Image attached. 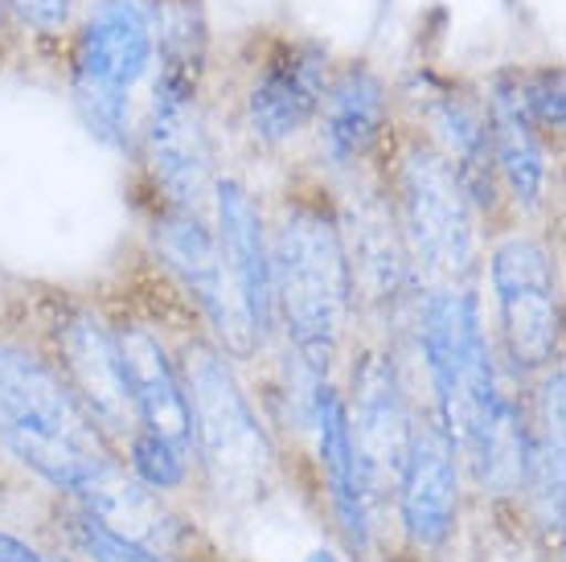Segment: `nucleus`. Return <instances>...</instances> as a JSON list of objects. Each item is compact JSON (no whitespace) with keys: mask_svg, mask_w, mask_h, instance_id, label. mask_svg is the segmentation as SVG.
Listing matches in <instances>:
<instances>
[{"mask_svg":"<svg viewBox=\"0 0 566 562\" xmlns=\"http://www.w3.org/2000/svg\"><path fill=\"white\" fill-rule=\"evenodd\" d=\"M268 226L275 329L300 366L333 378L357 312L337 185L321 173H300L268 214Z\"/></svg>","mask_w":566,"mask_h":562,"instance_id":"1","label":"nucleus"},{"mask_svg":"<svg viewBox=\"0 0 566 562\" xmlns=\"http://www.w3.org/2000/svg\"><path fill=\"white\" fill-rule=\"evenodd\" d=\"M0 448L71 497L124 460L54 357L9 337H0Z\"/></svg>","mask_w":566,"mask_h":562,"instance_id":"2","label":"nucleus"},{"mask_svg":"<svg viewBox=\"0 0 566 562\" xmlns=\"http://www.w3.org/2000/svg\"><path fill=\"white\" fill-rule=\"evenodd\" d=\"M160 0H83L62 45L66 95L78 124L115 153H132L156 66Z\"/></svg>","mask_w":566,"mask_h":562,"instance_id":"3","label":"nucleus"},{"mask_svg":"<svg viewBox=\"0 0 566 562\" xmlns=\"http://www.w3.org/2000/svg\"><path fill=\"white\" fill-rule=\"evenodd\" d=\"M333 66L337 50L312 33L287 25L251 29L230 54L222 98L230 132L255 156L292 153L308 140Z\"/></svg>","mask_w":566,"mask_h":562,"instance_id":"4","label":"nucleus"},{"mask_svg":"<svg viewBox=\"0 0 566 562\" xmlns=\"http://www.w3.org/2000/svg\"><path fill=\"white\" fill-rule=\"evenodd\" d=\"M402 247L419 283H476L484 259L481 214L455 169L415 127L398 124L378 165Z\"/></svg>","mask_w":566,"mask_h":562,"instance_id":"5","label":"nucleus"},{"mask_svg":"<svg viewBox=\"0 0 566 562\" xmlns=\"http://www.w3.org/2000/svg\"><path fill=\"white\" fill-rule=\"evenodd\" d=\"M177 362L189 398L193 460L206 472L210 489L230 506L259 501L275 480L280 456L234 370V357L198 329L177 341Z\"/></svg>","mask_w":566,"mask_h":562,"instance_id":"6","label":"nucleus"},{"mask_svg":"<svg viewBox=\"0 0 566 562\" xmlns=\"http://www.w3.org/2000/svg\"><path fill=\"white\" fill-rule=\"evenodd\" d=\"M481 271L496 312V353L517 378H534L563 350V288L551 247L522 222L484 242Z\"/></svg>","mask_w":566,"mask_h":562,"instance_id":"7","label":"nucleus"},{"mask_svg":"<svg viewBox=\"0 0 566 562\" xmlns=\"http://www.w3.org/2000/svg\"><path fill=\"white\" fill-rule=\"evenodd\" d=\"M395 91L402 124L415 127L452 165L476 214H481V222H496L505 214V201L496 189L493 153H489V119H484L481 83L436 71V66H415V71H407L402 83H395Z\"/></svg>","mask_w":566,"mask_h":562,"instance_id":"8","label":"nucleus"},{"mask_svg":"<svg viewBox=\"0 0 566 562\" xmlns=\"http://www.w3.org/2000/svg\"><path fill=\"white\" fill-rule=\"evenodd\" d=\"M402 112L398 91L369 58H337L325 98L308 127L316 173L333 185L357 181L382 165Z\"/></svg>","mask_w":566,"mask_h":562,"instance_id":"9","label":"nucleus"},{"mask_svg":"<svg viewBox=\"0 0 566 562\" xmlns=\"http://www.w3.org/2000/svg\"><path fill=\"white\" fill-rule=\"evenodd\" d=\"M148 239L169 271V280L181 288V295L193 304L210 337L234 357L251 362L259 353L255 329L242 312L234 283H230L227 259L213 235L210 210H172V206H148Z\"/></svg>","mask_w":566,"mask_h":562,"instance_id":"10","label":"nucleus"},{"mask_svg":"<svg viewBox=\"0 0 566 562\" xmlns=\"http://www.w3.org/2000/svg\"><path fill=\"white\" fill-rule=\"evenodd\" d=\"M345 415H349L369 506H378V501H386V492L395 497V480L415 423L402 366H398V353L390 345H382V341L357 345L354 366H349Z\"/></svg>","mask_w":566,"mask_h":562,"instance_id":"11","label":"nucleus"},{"mask_svg":"<svg viewBox=\"0 0 566 562\" xmlns=\"http://www.w3.org/2000/svg\"><path fill=\"white\" fill-rule=\"evenodd\" d=\"M45 353L54 357L62 378L71 382V391L103 427V436L115 444V451H124V444L136 436V410H132L112 316H103L91 304H62L50 321Z\"/></svg>","mask_w":566,"mask_h":562,"instance_id":"12","label":"nucleus"},{"mask_svg":"<svg viewBox=\"0 0 566 562\" xmlns=\"http://www.w3.org/2000/svg\"><path fill=\"white\" fill-rule=\"evenodd\" d=\"M481 98L484 119H489V153H493V173L505 214H513L517 222L542 218L551 210L554 185H558V156L563 153L525 115L513 62L484 74Z\"/></svg>","mask_w":566,"mask_h":562,"instance_id":"13","label":"nucleus"},{"mask_svg":"<svg viewBox=\"0 0 566 562\" xmlns=\"http://www.w3.org/2000/svg\"><path fill=\"white\" fill-rule=\"evenodd\" d=\"M210 222L227 259L230 283L247 321L255 329L259 350L275 337V300H271V226L268 206L255 185L234 169H218L210 189Z\"/></svg>","mask_w":566,"mask_h":562,"instance_id":"14","label":"nucleus"},{"mask_svg":"<svg viewBox=\"0 0 566 562\" xmlns=\"http://www.w3.org/2000/svg\"><path fill=\"white\" fill-rule=\"evenodd\" d=\"M460 448L448 427L423 410L411 423L407 456L395 480V501L402 534L419 554L439 550L455 530L460 518Z\"/></svg>","mask_w":566,"mask_h":562,"instance_id":"15","label":"nucleus"},{"mask_svg":"<svg viewBox=\"0 0 566 562\" xmlns=\"http://www.w3.org/2000/svg\"><path fill=\"white\" fill-rule=\"evenodd\" d=\"M115 324L119 357H124V378H128L132 410H136V431L160 436L193 456L189 436V398H185L181 362L165 333L140 316H124Z\"/></svg>","mask_w":566,"mask_h":562,"instance_id":"16","label":"nucleus"},{"mask_svg":"<svg viewBox=\"0 0 566 562\" xmlns=\"http://www.w3.org/2000/svg\"><path fill=\"white\" fill-rule=\"evenodd\" d=\"M312 439H316V460H321V477L328 489V506L337 518L340 534L354 550L369 547V492L361 465H357L354 431H349V415H345V394L337 378H325L316 386V403H312Z\"/></svg>","mask_w":566,"mask_h":562,"instance_id":"17","label":"nucleus"},{"mask_svg":"<svg viewBox=\"0 0 566 562\" xmlns=\"http://www.w3.org/2000/svg\"><path fill=\"white\" fill-rule=\"evenodd\" d=\"M566 480V370L554 362L538 374V394L530 407V456H525V492H534L542 525L558 534L563 525Z\"/></svg>","mask_w":566,"mask_h":562,"instance_id":"18","label":"nucleus"},{"mask_svg":"<svg viewBox=\"0 0 566 562\" xmlns=\"http://www.w3.org/2000/svg\"><path fill=\"white\" fill-rule=\"evenodd\" d=\"M513 74H517V95H522L525 115L563 153V132H566L563 62H513Z\"/></svg>","mask_w":566,"mask_h":562,"instance_id":"19","label":"nucleus"},{"mask_svg":"<svg viewBox=\"0 0 566 562\" xmlns=\"http://www.w3.org/2000/svg\"><path fill=\"white\" fill-rule=\"evenodd\" d=\"M4 9H9L17 42L62 54L74 21L83 13V0H4Z\"/></svg>","mask_w":566,"mask_h":562,"instance_id":"20","label":"nucleus"},{"mask_svg":"<svg viewBox=\"0 0 566 562\" xmlns=\"http://www.w3.org/2000/svg\"><path fill=\"white\" fill-rule=\"evenodd\" d=\"M124 465L128 472L140 485H148L153 492H169V489H181L185 480H189V451H181L177 444L160 436H148V431H136V436L124 444Z\"/></svg>","mask_w":566,"mask_h":562,"instance_id":"21","label":"nucleus"},{"mask_svg":"<svg viewBox=\"0 0 566 562\" xmlns=\"http://www.w3.org/2000/svg\"><path fill=\"white\" fill-rule=\"evenodd\" d=\"M71 530H74V542L83 547V554L91 562H165L160 550H148L140 542H132V538L115 534L99 518H91L86 509H78L71 518Z\"/></svg>","mask_w":566,"mask_h":562,"instance_id":"22","label":"nucleus"},{"mask_svg":"<svg viewBox=\"0 0 566 562\" xmlns=\"http://www.w3.org/2000/svg\"><path fill=\"white\" fill-rule=\"evenodd\" d=\"M17 45V33H13V21H9V9H4V0H0V62L4 54Z\"/></svg>","mask_w":566,"mask_h":562,"instance_id":"23","label":"nucleus"},{"mask_svg":"<svg viewBox=\"0 0 566 562\" xmlns=\"http://www.w3.org/2000/svg\"><path fill=\"white\" fill-rule=\"evenodd\" d=\"M308 562H337V559H333V554H325V550H321V554H312Z\"/></svg>","mask_w":566,"mask_h":562,"instance_id":"24","label":"nucleus"}]
</instances>
